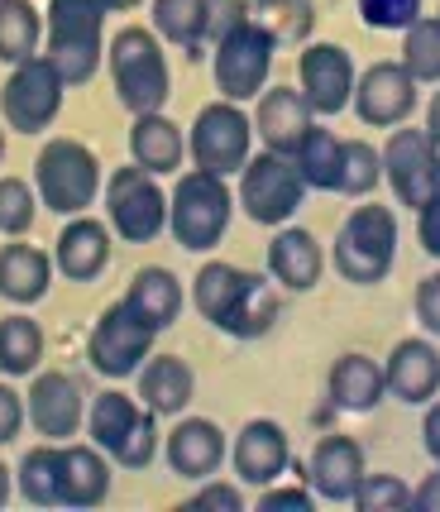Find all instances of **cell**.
I'll use <instances>...</instances> for the list:
<instances>
[{"label":"cell","mask_w":440,"mask_h":512,"mask_svg":"<svg viewBox=\"0 0 440 512\" xmlns=\"http://www.w3.org/2000/svg\"><path fill=\"white\" fill-rule=\"evenodd\" d=\"M106 5L101 0H48L44 58L67 87H87L106 58Z\"/></svg>","instance_id":"1"},{"label":"cell","mask_w":440,"mask_h":512,"mask_svg":"<svg viewBox=\"0 0 440 512\" xmlns=\"http://www.w3.org/2000/svg\"><path fill=\"white\" fill-rule=\"evenodd\" d=\"M106 63L115 96L130 115H149L168 106L173 72H168V58H163V44H158L154 29H144V24L115 29V39L106 44Z\"/></svg>","instance_id":"2"},{"label":"cell","mask_w":440,"mask_h":512,"mask_svg":"<svg viewBox=\"0 0 440 512\" xmlns=\"http://www.w3.org/2000/svg\"><path fill=\"white\" fill-rule=\"evenodd\" d=\"M87 431L91 446H101L125 469H149L158 455V412H149L139 398L120 393V388H106L96 393L87 412Z\"/></svg>","instance_id":"3"},{"label":"cell","mask_w":440,"mask_h":512,"mask_svg":"<svg viewBox=\"0 0 440 512\" xmlns=\"http://www.w3.org/2000/svg\"><path fill=\"white\" fill-rule=\"evenodd\" d=\"M230 187L225 178L206 173V168H192L182 173L168 197V230L173 240L187 254H211V249L225 240V225H230Z\"/></svg>","instance_id":"4"},{"label":"cell","mask_w":440,"mask_h":512,"mask_svg":"<svg viewBox=\"0 0 440 512\" xmlns=\"http://www.w3.org/2000/svg\"><path fill=\"white\" fill-rule=\"evenodd\" d=\"M393 264H397V216L388 206H378V201L354 206L345 225H340V235H335L340 278L369 288V283H383L393 273Z\"/></svg>","instance_id":"5"},{"label":"cell","mask_w":440,"mask_h":512,"mask_svg":"<svg viewBox=\"0 0 440 512\" xmlns=\"http://www.w3.org/2000/svg\"><path fill=\"white\" fill-rule=\"evenodd\" d=\"M34 187L39 201L58 216H82L101 197V158L82 139H48L34 158Z\"/></svg>","instance_id":"6"},{"label":"cell","mask_w":440,"mask_h":512,"mask_svg":"<svg viewBox=\"0 0 440 512\" xmlns=\"http://www.w3.org/2000/svg\"><path fill=\"white\" fill-rule=\"evenodd\" d=\"M106 225L125 240V245H154L168 230V197L149 168H115L106 178Z\"/></svg>","instance_id":"7"},{"label":"cell","mask_w":440,"mask_h":512,"mask_svg":"<svg viewBox=\"0 0 440 512\" xmlns=\"http://www.w3.org/2000/svg\"><path fill=\"white\" fill-rule=\"evenodd\" d=\"M273 53H278V39L254 20L235 24L225 39H216V44H211V67H216L220 96H225V101H254L268 82Z\"/></svg>","instance_id":"8"},{"label":"cell","mask_w":440,"mask_h":512,"mask_svg":"<svg viewBox=\"0 0 440 512\" xmlns=\"http://www.w3.org/2000/svg\"><path fill=\"white\" fill-rule=\"evenodd\" d=\"M307 197V182L297 173V163L283 154H254L249 163L240 168V206L249 221L259 225H287L297 216V206Z\"/></svg>","instance_id":"9"},{"label":"cell","mask_w":440,"mask_h":512,"mask_svg":"<svg viewBox=\"0 0 440 512\" xmlns=\"http://www.w3.org/2000/svg\"><path fill=\"white\" fill-rule=\"evenodd\" d=\"M63 91H67V82L53 72V63L34 53V58H24V63L10 67V77H5V87H0V115H5L10 130L39 134L58 120Z\"/></svg>","instance_id":"10"},{"label":"cell","mask_w":440,"mask_h":512,"mask_svg":"<svg viewBox=\"0 0 440 512\" xmlns=\"http://www.w3.org/2000/svg\"><path fill=\"white\" fill-rule=\"evenodd\" d=\"M154 326L144 321V316H134L125 302H115L106 312L96 316V326H91V340H87V359L91 369L101 374V379H134L139 374V364L154 355Z\"/></svg>","instance_id":"11"},{"label":"cell","mask_w":440,"mask_h":512,"mask_svg":"<svg viewBox=\"0 0 440 512\" xmlns=\"http://www.w3.org/2000/svg\"><path fill=\"white\" fill-rule=\"evenodd\" d=\"M249 139L254 120L240 111V101H211L192 120V163L216 178H230L249 163Z\"/></svg>","instance_id":"12"},{"label":"cell","mask_w":440,"mask_h":512,"mask_svg":"<svg viewBox=\"0 0 440 512\" xmlns=\"http://www.w3.org/2000/svg\"><path fill=\"white\" fill-rule=\"evenodd\" d=\"M383 173L393 182L397 201L417 211L421 201H431L440 192V149L426 139V130H402V125H393L388 149H383Z\"/></svg>","instance_id":"13"},{"label":"cell","mask_w":440,"mask_h":512,"mask_svg":"<svg viewBox=\"0 0 440 512\" xmlns=\"http://www.w3.org/2000/svg\"><path fill=\"white\" fill-rule=\"evenodd\" d=\"M24 417L34 422V431L44 436V441H72L82 422H87V398H82V388L72 374L63 369H34V383H29V393H24Z\"/></svg>","instance_id":"14"},{"label":"cell","mask_w":440,"mask_h":512,"mask_svg":"<svg viewBox=\"0 0 440 512\" xmlns=\"http://www.w3.org/2000/svg\"><path fill=\"white\" fill-rule=\"evenodd\" d=\"M297 77L311 115H340L354 101V58L340 44H307L297 58Z\"/></svg>","instance_id":"15"},{"label":"cell","mask_w":440,"mask_h":512,"mask_svg":"<svg viewBox=\"0 0 440 512\" xmlns=\"http://www.w3.org/2000/svg\"><path fill=\"white\" fill-rule=\"evenodd\" d=\"M354 111L364 125L393 130L407 125V115L417 111V82L402 63H374L364 77H354Z\"/></svg>","instance_id":"16"},{"label":"cell","mask_w":440,"mask_h":512,"mask_svg":"<svg viewBox=\"0 0 440 512\" xmlns=\"http://www.w3.org/2000/svg\"><path fill=\"white\" fill-rule=\"evenodd\" d=\"M359 479H364V446L354 436L316 441L311 460L302 465V484H311L316 498H326V503H350Z\"/></svg>","instance_id":"17"},{"label":"cell","mask_w":440,"mask_h":512,"mask_svg":"<svg viewBox=\"0 0 440 512\" xmlns=\"http://www.w3.org/2000/svg\"><path fill=\"white\" fill-rule=\"evenodd\" d=\"M230 460H235V474H240L244 484L268 489V484H278L283 469L292 465V441H287V431L278 422L259 417V422H249L240 436H235Z\"/></svg>","instance_id":"18"},{"label":"cell","mask_w":440,"mask_h":512,"mask_svg":"<svg viewBox=\"0 0 440 512\" xmlns=\"http://www.w3.org/2000/svg\"><path fill=\"white\" fill-rule=\"evenodd\" d=\"M163 455H168L173 474L201 484V479H211L220 469V460H225V431H220L211 417H182V422L163 436Z\"/></svg>","instance_id":"19"},{"label":"cell","mask_w":440,"mask_h":512,"mask_svg":"<svg viewBox=\"0 0 440 512\" xmlns=\"http://www.w3.org/2000/svg\"><path fill=\"white\" fill-rule=\"evenodd\" d=\"M383 388H388L397 402H412V407L431 402L440 393V350L426 345L421 335L397 340L388 364H383Z\"/></svg>","instance_id":"20"},{"label":"cell","mask_w":440,"mask_h":512,"mask_svg":"<svg viewBox=\"0 0 440 512\" xmlns=\"http://www.w3.org/2000/svg\"><path fill=\"white\" fill-rule=\"evenodd\" d=\"M110 493V455L101 446H58V503L101 508Z\"/></svg>","instance_id":"21"},{"label":"cell","mask_w":440,"mask_h":512,"mask_svg":"<svg viewBox=\"0 0 440 512\" xmlns=\"http://www.w3.org/2000/svg\"><path fill=\"white\" fill-rule=\"evenodd\" d=\"M53 264L63 268V278H72V283L101 278V268L110 264V225L87 216V211L72 216L58 235V245H53Z\"/></svg>","instance_id":"22"},{"label":"cell","mask_w":440,"mask_h":512,"mask_svg":"<svg viewBox=\"0 0 440 512\" xmlns=\"http://www.w3.org/2000/svg\"><path fill=\"white\" fill-rule=\"evenodd\" d=\"M254 130L264 134V149L292 158V154H297V144H302V139H307V130H311V106L302 101V91H292V87L259 91Z\"/></svg>","instance_id":"23"},{"label":"cell","mask_w":440,"mask_h":512,"mask_svg":"<svg viewBox=\"0 0 440 512\" xmlns=\"http://www.w3.org/2000/svg\"><path fill=\"white\" fill-rule=\"evenodd\" d=\"M139 402L158 412V417H182L187 412V402L197 393V374H192V364L177 355H154L139 364Z\"/></svg>","instance_id":"24"},{"label":"cell","mask_w":440,"mask_h":512,"mask_svg":"<svg viewBox=\"0 0 440 512\" xmlns=\"http://www.w3.org/2000/svg\"><path fill=\"white\" fill-rule=\"evenodd\" d=\"M48 283H53V259L39 245H24L15 235V245H0V297L29 307V302H44Z\"/></svg>","instance_id":"25"},{"label":"cell","mask_w":440,"mask_h":512,"mask_svg":"<svg viewBox=\"0 0 440 512\" xmlns=\"http://www.w3.org/2000/svg\"><path fill=\"white\" fill-rule=\"evenodd\" d=\"M130 154L139 168H149L154 178H163V173H177V168H182V158H187V134H182V125L168 120L163 111L134 115Z\"/></svg>","instance_id":"26"},{"label":"cell","mask_w":440,"mask_h":512,"mask_svg":"<svg viewBox=\"0 0 440 512\" xmlns=\"http://www.w3.org/2000/svg\"><path fill=\"white\" fill-rule=\"evenodd\" d=\"M321 268H326V259H321V245L311 240V230L287 225V230H278V240L268 245V273L292 292L316 288L321 283Z\"/></svg>","instance_id":"27"},{"label":"cell","mask_w":440,"mask_h":512,"mask_svg":"<svg viewBox=\"0 0 440 512\" xmlns=\"http://www.w3.org/2000/svg\"><path fill=\"white\" fill-rule=\"evenodd\" d=\"M120 302H125L134 316H144L154 331H168L177 316H182V302H187V297H182V283H177L173 268H139L130 292H125Z\"/></svg>","instance_id":"28"},{"label":"cell","mask_w":440,"mask_h":512,"mask_svg":"<svg viewBox=\"0 0 440 512\" xmlns=\"http://www.w3.org/2000/svg\"><path fill=\"white\" fill-rule=\"evenodd\" d=\"M326 393L340 412H369L383 398V364L369 355H340L330 364Z\"/></svg>","instance_id":"29"},{"label":"cell","mask_w":440,"mask_h":512,"mask_svg":"<svg viewBox=\"0 0 440 512\" xmlns=\"http://www.w3.org/2000/svg\"><path fill=\"white\" fill-rule=\"evenodd\" d=\"M273 321H278V297L268 288V278L244 268V283H240V292H235L225 321H220V331L235 335V340H259V335L273 331Z\"/></svg>","instance_id":"30"},{"label":"cell","mask_w":440,"mask_h":512,"mask_svg":"<svg viewBox=\"0 0 440 512\" xmlns=\"http://www.w3.org/2000/svg\"><path fill=\"white\" fill-rule=\"evenodd\" d=\"M154 34L187 58H206V0H154Z\"/></svg>","instance_id":"31"},{"label":"cell","mask_w":440,"mask_h":512,"mask_svg":"<svg viewBox=\"0 0 440 512\" xmlns=\"http://www.w3.org/2000/svg\"><path fill=\"white\" fill-rule=\"evenodd\" d=\"M340 158H345V144L330 130L311 125L307 139L297 144L292 163H297V173H302L307 187H316V192H340Z\"/></svg>","instance_id":"32"},{"label":"cell","mask_w":440,"mask_h":512,"mask_svg":"<svg viewBox=\"0 0 440 512\" xmlns=\"http://www.w3.org/2000/svg\"><path fill=\"white\" fill-rule=\"evenodd\" d=\"M39 359H44V331H39V321L24 312L0 316V374L24 379V374L39 369Z\"/></svg>","instance_id":"33"},{"label":"cell","mask_w":440,"mask_h":512,"mask_svg":"<svg viewBox=\"0 0 440 512\" xmlns=\"http://www.w3.org/2000/svg\"><path fill=\"white\" fill-rule=\"evenodd\" d=\"M15 484H20L24 503H34V508H63L58 503V441L24 450L20 469H15Z\"/></svg>","instance_id":"34"},{"label":"cell","mask_w":440,"mask_h":512,"mask_svg":"<svg viewBox=\"0 0 440 512\" xmlns=\"http://www.w3.org/2000/svg\"><path fill=\"white\" fill-rule=\"evenodd\" d=\"M39 53V10L29 0H0V63H24Z\"/></svg>","instance_id":"35"},{"label":"cell","mask_w":440,"mask_h":512,"mask_svg":"<svg viewBox=\"0 0 440 512\" xmlns=\"http://www.w3.org/2000/svg\"><path fill=\"white\" fill-rule=\"evenodd\" d=\"M240 283H244V268L211 259V264L192 278V302H197V312L206 316L211 326H220L225 312H230V302H235V292H240Z\"/></svg>","instance_id":"36"},{"label":"cell","mask_w":440,"mask_h":512,"mask_svg":"<svg viewBox=\"0 0 440 512\" xmlns=\"http://www.w3.org/2000/svg\"><path fill=\"white\" fill-rule=\"evenodd\" d=\"M402 34V67L412 72V82H440V20H412Z\"/></svg>","instance_id":"37"},{"label":"cell","mask_w":440,"mask_h":512,"mask_svg":"<svg viewBox=\"0 0 440 512\" xmlns=\"http://www.w3.org/2000/svg\"><path fill=\"white\" fill-rule=\"evenodd\" d=\"M383 178V154L364 139H350L345 144V158H340V192L345 197H369Z\"/></svg>","instance_id":"38"},{"label":"cell","mask_w":440,"mask_h":512,"mask_svg":"<svg viewBox=\"0 0 440 512\" xmlns=\"http://www.w3.org/2000/svg\"><path fill=\"white\" fill-rule=\"evenodd\" d=\"M359 512H407L412 508V489L397 479V474H369L364 469V479H359V489L350 498Z\"/></svg>","instance_id":"39"},{"label":"cell","mask_w":440,"mask_h":512,"mask_svg":"<svg viewBox=\"0 0 440 512\" xmlns=\"http://www.w3.org/2000/svg\"><path fill=\"white\" fill-rule=\"evenodd\" d=\"M39 216V192L24 178H0V235H24Z\"/></svg>","instance_id":"40"},{"label":"cell","mask_w":440,"mask_h":512,"mask_svg":"<svg viewBox=\"0 0 440 512\" xmlns=\"http://www.w3.org/2000/svg\"><path fill=\"white\" fill-rule=\"evenodd\" d=\"M264 10H268V34L283 44V39H292V44H302L311 34V0H264Z\"/></svg>","instance_id":"41"},{"label":"cell","mask_w":440,"mask_h":512,"mask_svg":"<svg viewBox=\"0 0 440 512\" xmlns=\"http://www.w3.org/2000/svg\"><path fill=\"white\" fill-rule=\"evenodd\" d=\"M359 15L369 29H407L421 20V0H359Z\"/></svg>","instance_id":"42"},{"label":"cell","mask_w":440,"mask_h":512,"mask_svg":"<svg viewBox=\"0 0 440 512\" xmlns=\"http://www.w3.org/2000/svg\"><path fill=\"white\" fill-rule=\"evenodd\" d=\"M244 20H249V0H206V44L225 39Z\"/></svg>","instance_id":"43"},{"label":"cell","mask_w":440,"mask_h":512,"mask_svg":"<svg viewBox=\"0 0 440 512\" xmlns=\"http://www.w3.org/2000/svg\"><path fill=\"white\" fill-rule=\"evenodd\" d=\"M192 508H216V512H244V493L235 484H211L201 479V489L192 493Z\"/></svg>","instance_id":"44"},{"label":"cell","mask_w":440,"mask_h":512,"mask_svg":"<svg viewBox=\"0 0 440 512\" xmlns=\"http://www.w3.org/2000/svg\"><path fill=\"white\" fill-rule=\"evenodd\" d=\"M24 422H29V417H24V398L10 383H0V446H10V441L20 436Z\"/></svg>","instance_id":"45"},{"label":"cell","mask_w":440,"mask_h":512,"mask_svg":"<svg viewBox=\"0 0 440 512\" xmlns=\"http://www.w3.org/2000/svg\"><path fill=\"white\" fill-rule=\"evenodd\" d=\"M417 240L431 259H440V192L417 206Z\"/></svg>","instance_id":"46"},{"label":"cell","mask_w":440,"mask_h":512,"mask_svg":"<svg viewBox=\"0 0 440 512\" xmlns=\"http://www.w3.org/2000/svg\"><path fill=\"white\" fill-rule=\"evenodd\" d=\"M417 316H421V326H426V331L440 335V273L421 278V288H417Z\"/></svg>","instance_id":"47"},{"label":"cell","mask_w":440,"mask_h":512,"mask_svg":"<svg viewBox=\"0 0 440 512\" xmlns=\"http://www.w3.org/2000/svg\"><path fill=\"white\" fill-rule=\"evenodd\" d=\"M259 508H297V512H311L316 508V498H311V489L307 484H302V489H273V484H268L264 489V498H259Z\"/></svg>","instance_id":"48"},{"label":"cell","mask_w":440,"mask_h":512,"mask_svg":"<svg viewBox=\"0 0 440 512\" xmlns=\"http://www.w3.org/2000/svg\"><path fill=\"white\" fill-rule=\"evenodd\" d=\"M421 441H426V455L440 465V398H431L426 407V422H421Z\"/></svg>","instance_id":"49"},{"label":"cell","mask_w":440,"mask_h":512,"mask_svg":"<svg viewBox=\"0 0 440 512\" xmlns=\"http://www.w3.org/2000/svg\"><path fill=\"white\" fill-rule=\"evenodd\" d=\"M412 508H421V512H440V465H436V474L421 484V489H412Z\"/></svg>","instance_id":"50"},{"label":"cell","mask_w":440,"mask_h":512,"mask_svg":"<svg viewBox=\"0 0 440 512\" xmlns=\"http://www.w3.org/2000/svg\"><path fill=\"white\" fill-rule=\"evenodd\" d=\"M426 139L440 149V91L431 96V106H426Z\"/></svg>","instance_id":"51"},{"label":"cell","mask_w":440,"mask_h":512,"mask_svg":"<svg viewBox=\"0 0 440 512\" xmlns=\"http://www.w3.org/2000/svg\"><path fill=\"white\" fill-rule=\"evenodd\" d=\"M5 498H10V469H5V460H0V508H5Z\"/></svg>","instance_id":"52"},{"label":"cell","mask_w":440,"mask_h":512,"mask_svg":"<svg viewBox=\"0 0 440 512\" xmlns=\"http://www.w3.org/2000/svg\"><path fill=\"white\" fill-rule=\"evenodd\" d=\"M106 10H134V5H144V0H101Z\"/></svg>","instance_id":"53"},{"label":"cell","mask_w":440,"mask_h":512,"mask_svg":"<svg viewBox=\"0 0 440 512\" xmlns=\"http://www.w3.org/2000/svg\"><path fill=\"white\" fill-rule=\"evenodd\" d=\"M0 163H5V130H0Z\"/></svg>","instance_id":"54"},{"label":"cell","mask_w":440,"mask_h":512,"mask_svg":"<svg viewBox=\"0 0 440 512\" xmlns=\"http://www.w3.org/2000/svg\"><path fill=\"white\" fill-rule=\"evenodd\" d=\"M436 20H440V15H436Z\"/></svg>","instance_id":"55"}]
</instances>
